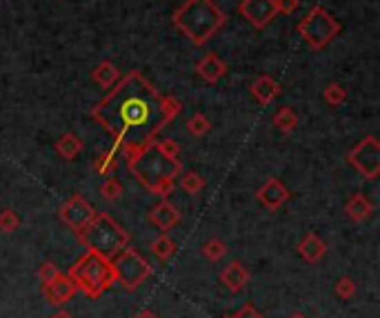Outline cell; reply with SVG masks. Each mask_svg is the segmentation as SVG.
I'll return each instance as SVG.
<instances>
[{"instance_id":"obj_16","label":"cell","mask_w":380,"mask_h":318,"mask_svg":"<svg viewBox=\"0 0 380 318\" xmlns=\"http://www.w3.org/2000/svg\"><path fill=\"white\" fill-rule=\"evenodd\" d=\"M325 252H327V245L323 243V238L314 232H309L303 241L298 243V254L305 263H318L320 258L325 256Z\"/></svg>"},{"instance_id":"obj_7","label":"cell","mask_w":380,"mask_h":318,"mask_svg":"<svg viewBox=\"0 0 380 318\" xmlns=\"http://www.w3.org/2000/svg\"><path fill=\"white\" fill-rule=\"evenodd\" d=\"M112 263L116 272V283H120L129 292L138 290V287L152 276V265L129 245L112 258Z\"/></svg>"},{"instance_id":"obj_14","label":"cell","mask_w":380,"mask_h":318,"mask_svg":"<svg viewBox=\"0 0 380 318\" xmlns=\"http://www.w3.org/2000/svg\"><path fill=\"white\" fill-rule=\"evenodd\" d=\"M196 72L198 76L203 78L205 83H218L220 78H223L227 74V65L220 61V58L214 54V52H209L205 58H200L198 65H196Z\"/></svg>"},{"instance_id":"obj_29","label":"cell","mask_w":380,"mask_h":318,"mask_svg":"<svg viewBox=\"0 0 380 318\" xmlns=\"http://www.w3.org/2000/svg\"><path fill=\"white\" fill-rule=\"evenodd\" d=\"M20 227V216L14 210H3L0 212V232L12 234Z\"/></svg>"},{"instance_id":"obj_9","label":"cell","mask_w":380,"mask_h":318,"mask_svg":"<svg viewBox=\"0 0 380 318\" xmlns=\"http://www.w3.org/2000/svg\"><path fill=\"white\" fill-rule=\"evenodd\" d=\"M94 216H96V210L80 194H74L69 201H65L58 207V218L76 234L83 232L85 227L94 221Z\"/></svg>"},{"instance_id":"obj_20","label":"cell","mask_w":380,"mask_h":318,"mask_svg":"<svg viewBox=\"0 0 380 318\" xmlns=\"http://www.w3.org/2000/svg\"><path fill=\"white\" fill-rule=\"evenodd\" d=\"M56 152L65 158V161H74V158L83 152V141L76 136V134H65V136H60L58 138V143H56Z\"/></svg>"},{"instance_id":"obj_5","label":"cell","mask_w":380,"mask_h":318,"mask_svg":"<svg viewBox=\"0 0 380 318\" xmlns=\"http://www.w3.org/2000/svg\"><path fill=\"white\" fill-rule=\"evenodd\" d=\"M67 276L89 298H100L116 283L114 263L96 252H87L83 258H78Z\"/></svg>"},{"instance_id":"obj_12","label":"cell","mask_w":380,"mask_h":318,"mask_svg":"<svg viewBox=\"0 0 380 318\" xmlns=\"http://www.w3.org/2000/svg\"><path fill=\"white\" fill-rule=\"evenodd\" d=\"M76 292H78L76 283L65 274H60L54 283L43 285V294L49 301V305H54V307H60V305H65L67 301H72V298L76 296Z\"/></svg>"},{"instance_id":"obj_35","label":"cell","mask_w":380,"mask_h":318,"mask_svg":"<svg viewBox=\"0 0 380 318\" xmlns=\"http://www.w3.org/2000/svg\"><path fill=\"white\" fill-rule=\"evenodd\" d=\"M136 318H158V316H156V314H154L152 310H143V312H140V314H138Z\"/></svg>"},{"instance_id":"obj_6","label":"cell","mask_w":380,"mask_h":318,"mask_svg":"<svg viewBox=\"0 0 380 318\" xmlns=\"http://www.w3.org/2000/svg\"><path fill=\"white\" fill-rule=\"evenodd\" d=\"M296 29H298L300 38L318 52V49H325L340 34V23L325 7L316 5L309 9V14L298 23Z\"/></svg>"},{"instance_id":"obj_36","label":"cell","mask_w":380,"mask_h":318,"mask_svg":"<svg viewBox=\"0 0 380 318\" xmlns=\"http://www.w3.org/2000/svg\"><path fill=\"white\" fill-rule=\"evenodd\" d=\"M54 318H74L69 312H58V314H54Z\"/></svg>"},{"instance_id":"obj_23","label":"cell","mask_w":380,"mask_h":318,"mask_svg":"<svg viewBox=\"0 0 380 318\" xmlns=\"http://www.w3.org/2000/svg\"><path fill=\"white\" fill-rule=\"evenodd\" d=\"M180 187L189 194V196H198L200 192H203V187H205V178L196 174V172H185V174H180Z\"/></svg>"},{"instance_id":"obj_13","label":"cell","mask_w":380,"mask_h":318,"mask_svg":"<svg viewBox=\"0 0 380 318\" xmlns=\"http://www.w3.org/2000/svg\"><path fill=\"white\" fill-rule=\"evenodd\" d=\"M149 221H152L163 234H167L180 223V212L167 201V198H163V201H160L158 205H154V210L149 212Z\"/></svg>"},{"instance_id":"obj_33","label":"cell","mask_w":380,"mask_h":318,"mask_svg":"<svg viewBox=\"0 0 380 318\" xmlns=\"http://www.w3.org/2000/svg\"><path fill=\"white\" fill-rule=\"evenodd\" d=\"M300 5V0H274V7H276V14H294Z\"/></svg>"},{"instance_id":"obj_4","label":"cell","mask_w":380,"mask_h":318,"mask_svg":"<svg viewBox=\"0 0 380 318\" xmlns=\"http://www.w3.org/2000/svg\"><path fill=\"white\" fill-rule=\"evenodd\" d=\"M78 243L87 252H96L112 261L129 245V234L107 212H96L94 221L78 234Z\"/></svg>"},{"instance_id":"obj_25","label":"cell","mask_w":380,"mask_h":318,"mask_svg":"<svg viewBox=\"0 0 380 318\" xmlns=\"http://www.w3.org/2000/svg\"><path fill=\"white\" fill-rule=\"evenodd\" d=\"M116 156H118V152H114V149H107L105 154H100V156L96 158V161H94V170H96L98 174H103V176L116 172V167H118Z\"/></svg>"},{"instance_id":"obj_17","label":"cell","mask_w":380,"mask_h":318,"mask_svg":"<svg viewBox=\"0 0 380 318\" xmlns=\"http://www.w3.org/2000/svg\"><path fill=\"white\" fill-rule=\"evenodd\" d=\"M220 281H223V285H227L229 292H240L249 283V272L243 267V263L232 261L220 272Z\"/></svg>"},{"instance_id":"obj_37","label":"cell","mask_w":380,"mask_h":318,"mask_svg":"<svg viewBox=\"0 0 380 318\" xmlns=\"http://www.w3.org/2000/svg\"><path fill=\"white\" fill-rule=\"evenodd\" d=\"M289 318H307V316H305V314H292Z\"/></svg>"},{"instance_id":"obj_31","label":"cell","mask_w":380,"mask_h":318,"mask_svg":"<svg viewBox=\"0 0 380 318\" xmlns=\"http://www.w3.org/2000/svg\"><path fill=\"white\" fill-rule=\"evenodd\" d=\"M336 296L340 298V301H349V298L356 296V283L352 281V278H340V281L336 283Z\"/></svg>"},{"instance_id":"obj_11","label":"cell","mask_w":380,"mask_h":318,"mask_svg":"<svg viewBox=\"0 0 380 318\" xmlns=\"http://www.w3.org/2000/svg\"><path fill=\"white\" fill-rule=\"evenodd\" d=\"M289 196H292V194H289V190L283 185L280 178H267V183L256 192L258 203L263 205L265 210H269V212L280 210V207L289 201Z\"/></svg>"},{"instance_id":"obj_38","label":"cell","mask_w":380,"mask_h":318,"mask_svg":"<svg viewBox=\"0 0 380 318\" xmlns=\"http://www.w3.org/2000/svg\"><path fill=\"white\" fill-rule=\"evenodd\" d=\"M225 318H232V316H225Z\"/></svg>"},{"instance_id":"obj_26","label":"cell","mask_w":380,"mask_h":318,"mask_svg":"<svg viewBox=\"0 0 380 318\" xmlns=\"http://www.w3.org/2000/svg\"><path fill=\"white\" fill-rule=\"evenodd\" d=\"M323 98H325V103L327 105H332V107H340L345 101H347V89L340 85V83H329L327 87H325V94H323Z\"/></svg>"},{"instance_id":"obj_34","label":"cell","mask_w":380,"mask_h":318,"mask_svg":"<svg viewBox=\"0 0 380 318\" xmlns=\"http://www.w3.org/2000/svg\"><path fill=\"white\" fill-rule=\"evenodd\" d=\"M232 318H263V314H260L254 305H245L243 310H240L238 314H234Z\"/></svg>"},{"instance_id":"obj_22","label":"cell","mask_w":380,"mask_h":318,"mask_svg":"<svg viewBox=\"0 0 380 318\" xmlns=\"http://www.w3.org/2000/svg\"><path fill=\"white\" fill-rule=\"evenodd\" d=\"M152 252H154V256L158 258L160 263H167L169 258L174 256V252H176V243L169 238V234H160L156 241L152 243Z\"/></svg>"},{"instance_id":"obj_21","label":"cell","mask_w":380,"mask_h":318,"mask_svg":"<svg viewBox=\"0 0 380 318\" xmlns=\"http://www.w3.org/2000/svg\"><path fill=\"white\" fill-rule=\"evenodd\" d=\"M274 125L283 134H292L294 129L298 127V114L294 112L292 107H280L278 112L274 114Z\"/></svg>"},{"instance_id":"obj_8","label":"cell","mask_w":380,"mask_h":318,"mask_svg":"<svg viewBox=\"0 0 380 318\" xmlns=\"http://www.w3.org/2000/svg\"><path fill=\"white\" fill-rule=\"evenodd\" d=\"M349 165L367 181H376L380 174V143L376 136H365L352 152L347 154Z\"/></svg>"},{"instance_id":"obj_39","label":"cell","mask_w":380,"mask_h":318,"mask_svg":"<svg viewBox=\"0 0 380 318\" xmlns=\"http://www.w3.org/2000/svg\"><path fill=\"white\" fill-rule=\"evenodd\" d=\"M52 318H54V316H52Z\"/></svg>"},{"instance_id":"obj_3","label":"cell","mask_w":380,"mask_h":318,"mask_svg":"<svg viewBox=\"0 0 380 318\" xmlns=\"http://www.w3.org/2000/svg\"><path fill=\"white\" fill-rule=\"evenodd\" d=\"M172 21L180 34H185L194 45H207L227 23L225 12L214 0H185Z\"/></svg>"},{"instance_id":"obj_18","label":"cell","mask_w":380,"mask_h":318,"mask_svg":"<svg viewBox=\"0 0 380 318\" xmlns=\"http://www.w3.org/2000/svg\"><path fill=\"white\" fill-rule=\"evenodd\" d=\"M345 214L352 218L354 223H363L374 214V203L369 201L365 194H354L345 205Z\"/></svg>"},{"instance_id":"obj_30","label":"cell","mask_w":380,"mask_h":318,"mask_svg":"<svg viewBox=\"0 0 380 318\" xmlns=\"http://www.w3.org/2000/svg\"><path fill=\"white\" fill-rule=\"evenodd\" d=\"M60 274H63V272H60V270H58V267H56L52 261L40 263V267H38V278H40V283H43V285L54 283Z\"/></svg>"},{"instance_id":"obj_28","label":"cell","mask_w":380,"mask_h":318,"mask_svg":"<svg viewBox=\"0 0 380 318\" xmlns=\"http://www.w3.org/2000/svg\"><path fill=\"white\" fill-rule=\"evenodd\" d=\"M100 196H103L105 201H118V198L123 196V183H120L118 178H107V181L100 185Z\"/></svg>"},{"instance_id":"obj_32","label":"cell","mask_w":380,"mask_h":318,"mask_svg":"<svg viewBox=\"0 0 380 318\" xmlns=\"http://www.w3.org/2000/svg\"><path fill=\"white\" fill-rule=\"evenodd\" d=\"M158 149L163 152L165 156H172V158H178L180 154V145L176 141H172V138H167V141H156Z\"/></svg>"},{"instance_id":"obj_24","label":"cell","mask_w":380,"mask_h":318,"mask_svg":"<svg viewBox=\"0 0 380 318\" xmlns=\"http://www.w3.org/2000/svg\"><path fill=\"white\" fill-rule=\"evenodd\" d=\"M187 129H189V134H192V136L203 138L205 134H209V129H212V121H209V118H207L205 114L196 112V114L187 121Z\"/></svg>"},{"instance_id":"obj_2","label":"cell","mask_w":380,"mask_h":318,"mask_svg":"<svg viewBox=\"0 0 380 318\" xmlns=\"http://www.w3.org/2000/svg\"><path fill=\"white\" fill-rule=\"evenodd\" d=\"M127 158V170L136 181L152 194L167 198L176 190L178 176L183 174V163L178 158L165 156L158 149L156 141L136 149Z\"/></svg>"},{"instance_id":"obj_10","label":"cell","mask_w":380,"mask_h":318,"mask_svg":"<svg viewBox=\"0 0 380 318\" xmlns=\"http://www.w3.org/2000/svg\"><path fill=\"white\" fill-rule=\"evenodd\" d=\"M238 9L245 21L256 29H265L278 16L274 0H243Z\"/></svg>"},{"instance_id":"obj_27","label":"cell","mask_w":380,"mask_h":318,"mask_svg":"<svg viewBox=\"0 0 380 318\" xmlns=\"http://www.w3.org/2000/svg\"><path fill=\"white\" fill-rule=\"evenodd\" d=\"M203 254L207 261H212V263H218L220 258H223L227 254V245L220 241V238H209V241L203 245Z\"/></svg>"},{"instance_id":"obj_15","label":"cell","mask_w":380,"mask_h":318,"mask_svg":"<svg viewBox=\"0 0 380 318\" xmlns=\"http://www.w3.org/2000/svg\"><path fill=\"white\" fill-rule=\"evenodd\" d=\"M252 96L263 107H267V105H272L276 98L280 96V85L274 81L272 76L263 74V76H258L256 81L252 83Z\"/></svg>"},{"instance_id":"obj_1","label":"cell","mask_w":380,"mask_h":318,"mask_svg":"<svg viewBox=\"0 0 380 318\" xmlns=\"http://www.w3.org/2000/svg\"><path fill=\"white\" fill-rule=\"evenodd\" d=\"M163 98L143 74L129 72L89 116L114 136V152L129 156L152 143L160 129L172 123L165 114Z\"/></svg>"},{"instance_id":"obj_19","label":"cell","mask_w":380,"mask_h":318,"mask_svg":"<svg viewBox=\"0 0 380 318\" xmlns=\"http://www.w3.org/2000/svg\"><path fill=\"white\" fill-rule=\"evenodd\" d=\"M92 78L94 81L103 87V89H112L118 81H120V72H118V67L112 63V61H103V63H98L94 67V72H92Z\"/></svg>"}]
</instances>
